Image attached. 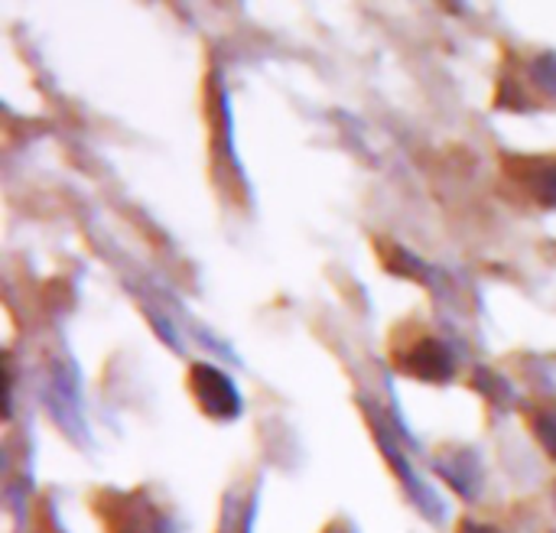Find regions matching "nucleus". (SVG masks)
Here are the masks:
<instances>
[{"mask_svg": "<svg viewBox=\"0 0 556 533\" xmlns=\"http://www.w3.org/2000/svg\"><path fill=\"white\" fill-rule=\"evenodd\" d=\"M459 533H498L495 528H489V524H476V521H466L463 524V531Z\"/></svg>", "mask_w": 556, "mask_h": 533, "instance_id": "nucleus-6", "label": "nucleus"}, {"mask_svg": "<svg viewBox=\"0 0 556 533\" xmlns=\"http://www.w3.org/2000/svg\"><path fill=\"white\" fill-rule=\"evenodd\" d=\"M521 169V182L528 186V192L547 205V208H556V160H518Z\"/></svg>", "mask_w": 556, "mask_h": 533, "instance_id": "nucleus-3", "label": "nucleus"}, {"mask_svg": "<svg viewBox=\"0 0 556 533\" xmlns=\"http://www.w3.org/2000/svg\"><path fill=\"white\" fill-rule=\"evenodd\" d=\"M397 365L414 375V378H424V381H450L456 365H453V355L443 342L437 339H424L420 345H414L407 355L397 358Z\"/></svg>", "mask_w": 556, "mask_h": 533, "instance_id": "nucleus-2", "label": "nucleus"}, {"mask_svg": "<svg viewBox=\"0 0 556 533\" xmlns=\"http://www.w3.org/2000/svg\"><path fill=\"white\" fill-rule=\"evenodd\" d=\"M189 388H192L199 407H202L212 420L228 423V420H235V417L241 414L238 388H235V381H231L225 371H218V368H212V365H195V368H192V378H189Z\"/></svg>", "mask_w": 556, "mask_h": 533, "instance_id": "nucleus-1", "label": "nucleus"}, {"mask_svg": "<svg viewBox=\"0 0 556 533\" xmlns=\"http://www.w3.org/2000/svg\"><path fill=\"white\" fill-rule=\"evenodd\" d=\"M534 430H538V440L544 443V449L556 459V410H544V414L538 417Z\"/></svg>", "mask_w": 556, "mask_h": 533, "instance_id": "nucleus-4", "label": "nucleus"}, {"mask_svg": "<svg viewBox=\"0 0 556 533\" xmlns=\"http://www.w3.org/2000/svg\"><path fill=\"white\" fill-rule=\"evenodd\" d=\"M534 81L556 94V55H541L534 65Z\"/></svg>", "mask_w": 556, "mask_h": 533, "instance_id": "nucleus-5", "label": "nucleus"}, {"mask_svg": "<svg viewBox=\"0 0 556 533\" xmlns=\"http://www.w3.org/2000/svg\"><path fill=\"white\" fill-rule=\"evenodd\" d=\"M329 533H349V531H342V528H332V531Z\"/></svg>", "mask_w": 556, "mask_h": 533, "instance_id": "nucleus-7", "label": "nucleus"}]
</instances>
